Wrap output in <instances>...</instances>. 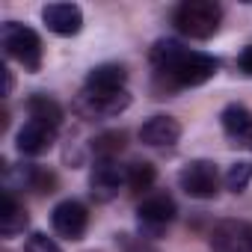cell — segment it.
<instances>
[{
	"label": "cell",
	"mask_w": 252,
	"mask_h": 252,
	"mask_svg": "<svg viewBox=\"0 0 252 252\" xmlns=\"http://www.w3.org/2000/svg\"><path fill=\"white\" fill-rule=\"evenodd\" d=\"M155 178H158V172H155V166L152 163H131L128 166V190H134V193H143V190H149L152 184H155Z\"/></svg>",
	"instance_id": "ac0fdd59"
},
{
	"label": "cell",
	"mask_w": 252,
	"mask_h": 252,
	"mask_svg": "<svg viewBox=\"0 0 252 252\" xmlns=\"http://www.w3.org/2000/svg\"><path fill=\"white\" fill-rule=\"evenodd\" d=\"M211 252H252V225L243 220H222L211 231Z\"/></svg>",
	"instance_id": "ba28073f"
},
{
	"label": "cell",
	"mask_w": 252,
	"mask_h": 252,
	"mask_svg": "<svg viewBox=\"0 0 252 252\" xmlns=\"http://www.w3.org/2000/svg\"><path fill=\"white\" fill-rule=\"evenodd\" d=\"M222 181H225V187H228L231 193H243V190L249 187V181H252V163H249V160H237V163H231Z\"/></svg>",
	"instance_id": "d6986e66"
},
{
	"label": "cell",
	"mask_w": 252,
	"mask_h": 252,
	"mask_svg": "<svg viewBox=\"0 0 252 252\" xmlns=\"http://www.w3.org/2000/svg\"><path fill=\"white\" fill-rule=\"evenodd\" d=\"M27 252H63V249H60V243L54 237H48L42 231H33L27 237Z\"/></svg>",
	"instance_id": "ffe728a7"
},
{
	"label": "cell",
	"mask_w": 252,
	"mask_h": 252,
	"mask_svg": "<svg viewBox=\"0 0 252 252\" xmlns=\"http://www.w3.org/2000/svg\"><path fill=\"white\" fill-rule=\"evenodd\" d=\"M131 107V95L128 92H116V95H95L80 89V95L74 98V113L83 119H113L122 110Z\"/></svg>",
	"instance_id": "52a82bcc"
},
{
	"label": "cell",
	"mask_w": 252,
	"mask_h": 252,
	"mask_svg": "<svg viewBox=\"0 0 252 252\" xmlns=\"http://www.w3.org/2000/svg\"><path fill=\"white\" fill-rule=\"evenodd\" d=\"M122 187H128V169H122L116 160H95L89 172V193L95 202H113Z\"/></svg>",
	"instance_id": "8992f818"
},
{
	"label": "cell",
	"mask_w": 252,
	"mask_h": 252,
	"mask_svg": "<svg viewBox=\"0 0 252 252\" xmlns=\"http://www.w3.org/2000/svg\"><path fill=\"white\" fill-rule=\"evenodd\" d=\"M42 21L57 36H77L83 27V12L74 3H48L42 9Z\"/></svg>",
	"instance_id": "4fadbf2b"
},
{
	"label": "cell",
	"mask_w": 252,
	"mask_h": 252,
	"mask_svg": "<svg viewBox=\"0 0 252 252\" xmlns=\"http://www.w3.org/2000/svg\"><path fill=\"white\" fill-rule=\"evenodd\" d=\"M30 217L24 211V205L12 196V190H3V199H0V234L3 237H15L27 228Z\"/></svg>",
	"instance_id": "5bb4252c"
},
{
	"label": "cell",
	"mask_w": 252,
	"mask_h": 252,
	"mask_svg": "<svg viewBox=\"0 0 252 252\" xmlns=\"http://www.w3.org/2000/svg\"><path fill=\"white\" fill-rule=\"evenodd\" d=\"M178 184L190 199H214L220 193V169L214 160H190L178 172Z\"/></svg>",
	"instance_id": "5b68a950"
},
{
	"label": "cell",
	"mask_w": 252,
	"mask_h": 252,
	"mask_svg": "<svg viewBox=\"0 0 252 252\" xmlns=\"http://www.w3.org/2000/svg\"><path fill=\"white\" fill-rule=\"evenodd\" d=\"M125 252H158L149 237H137V240H125Z\"/></svg>",
	"instance_id": "44dd1931"
},
{
	"label": "cell",
	"mask_w": 252,
	"mask_h": 252,
	"mask_svg": "<svg viewBox=\"0 0 252 252\" xmlns=\"http://www.w3.org/2000/svg\"><path fill=\"white\" fill-rule=\"evenodd\" d=\"M181 140V125L172 116H152L140 128V143L152 149H172Z\"/></svg>",
	"instance_id": "8fae6325"
},
{
	"label": "cell",
	"mask_w": 252,
	"mask_h": 252,
	"mask_svg": "<svg viewBox=\"0 0 252 252\" xmlns=\"http://www.w3.org/2000/svg\"><path fill=\"white\" fill-rule=\"evenodd\" d=\"M51 225L60 237L65 240H80L86 234V225H89V214L86 208L77 202V199H65L60 202L54 211H51Z\"/></svg>",
	"instance_id": "9c48e42d"
},
{
	"label": "cell",
	"mask_w": 252,
	"mask_h": 252,
	"mask_svg": "<svg viewBox=\"0 0 252 252\" xmlns=\"http://www.w3.org/2000/svg\"><path fill=\"white\" fill-rule=\"evenodd\" d=\"M152 65L155 71L172 86V89H187V86H202L208 83L220 63L211 57V54H202V51H190L184 48L178 39H160L155 48H152Z\"/></svg>",
	"instance_id": "6da1fadb"
},
{
	"label": "cell",
	"mask_w": 252,
	"mask_h": 252,
	"mask_svg": "<svg viewBox=\"0 0 252 252\" xmlns=\"http://www.w3.org/2000/svg\"><path fill=\"white\" fill-rule=\"evenodd\" d=\"M220 119H222V131H225L231 140L246 143V140L252 137V113H249L243 104H228Z\"/></svg>",
	"instance_id": "9a60e30c"
},
{
	"label": "cell",
	"mask_w": 252,
	"mask_h": 252,
	"mask_svg": "<svg viewBox=\"0 0 252 252\" xmlns=\"http://www.w3.org/2000/svg\"><path fill=\"white\" fill-rule=\"evenodd\" d=\"M27 110H30V119L45 122V125H51V128H60V122H63V107L54 98H48V95H33L27 101Z\"/></svg>",
	"instance_id": "2e32d148"
},
{
	"label": "cell",
	"mask_w": 252,
	"mask_h": 252,
	"mask_svg": "<svg viewBox=\"0 0 252 252\" xmlns=\"http://www.w3.org/2000/svg\"><path fill=\"white\" fill-rule=\"evenodd\" d=\"M0 45H3V54L15 63L24 65V71L36 74L42 68V39L33 27H24L18 21H6L0 27Z\"/></svg>",
	"instance_id": "3957f363"
},
{
	"label": "cell",
	"mask_w": 252,
	"mask_h": 252,
	"mask_svg": "<svg viewBox=\"0 0 252 252\" xmlns=\"http://www.w3.org/2000/svg\"><path fill=\"white\" fill-rule=\"evenodd\" d=\"M125 83H128V71H125V65H119V63H101V65H95L86 74L83 89L95 92V95H116V92H128Z\"/></svg>",
	"instance_id": "7c38bea8"
},
{
	"label": "cell",
	"mask_w": 252,
	"mask_h": 252,
	"mask_svg": "<svg viewBox=\"0 0 252 252\" xmlns=\"http://www.w3.org/2000/svg\"><path fill=\"white\" fill-rule=\"evenodd\" d=\"M3 77H6V95H12V86H15V80H12V71L3 65Z\"/></svg>",
	"instance_id": "603a6c76"
},
{
	"label": "cell",
	"mask_w": 252,
	"mask_h": 252,
	"mask_svg": "<svg viewBox=\"0 0 252 252\" xmlns=\"http://www.w3.org/2000/svg\"><path fill=\"white\" fill-rule=\"evenodd\" d=\"M172 21L175 30L187 39H211L222 24V6L214 0H184L178 3Z\"/></svg>",
	"instance_id": "7a4b0ae2"
},
{
	"label": "cell",
	"mask_w": 252,
	"mask_h": 252,
	"mask_svg": "<svg viewBox=\"0 0 252 252\" xmlns=\"http://www.w3.org/2000/svg\"><path fill=\"white\" fill-rule=\"evenodd\" d=\"M237 68H240L246 77H252V45H249V48H243V54L237 57Z\"/></svg>",
	"instance_id": "7402d4cb"
},
{
	"label": "cell",
	"mask_w": 252,
	"mask_h": 252,
	"mask_svg": "<svg viewBox=\"0 0 252 252\" xmlns=\"http://www.w3.org/2000/svg\"><path fill=\"white\" fill-rule=\"evenodd\" d=\"M125 149V134L122 131H107L92 143V152L98 160H116V155Z\"/></svg>",
	"instance_id": "e0dca14e"
},
{
	"label": "cell",
	"mask_w": 252,
	"mask_h": 252,
	"mask_svg": "<svg viewBox=\"0 0 252 252\" xmlns=\"http://www.w3.org/2000/svg\"><path fill=\"white\" fill-rule=\"evenodd\" d=\"M54 143H57V128H51V125H45V122H36V119L24 122V128L15 137L18 152L27 155V158H39V155L51 152Z\"/></svg>",
	"instance_id": "30bf717a"
},
{
	"label": "cell",
	"mask_w": 252,
	"mask_h": 252,
	"mask_svg": "<svg viewBox=\"0 0 252 252\" xmlns=\"http://www.w3.org/2000/svg\"><path fill=\"white\" fill-rule=\"evenodd\" d=\"M178 208H175V199L166 196V193H158V196H149L143 199V205L137 208V225H140V234L143 237H160L166 231V225L175 220Z\"/></svg>",
	"instance_id": "277c9868"
}]
</instances>
